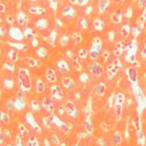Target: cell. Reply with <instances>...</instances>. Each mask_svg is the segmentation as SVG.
<instances>
[{
	"label": "cell",
	"instance_id": "18",
	"mask_svg": "<svg viewBox=\"0 0 146 146\" xmlns=\"http://www.w3.org/2000/svg\"><path fill=\"white\" fill-rule=\"evenodd\" d=\"M105 91H106V85H105L103 82H100V83H98L94 88V92L96 95L99 96V97L104 96Z\"/></svg>",
	"mask_w": 146,
	"mask_h": 146
},
{
	"label": "cell",
	"instance_id": "10",
	"mask_svg": "<svg viewBox=\"0 0 146 146\" xmlns=\"http://www.w3.org/2000/svg\"><path fill=\"white\" fill-rule=\"evenodd\" d=\"M61 84L64 89L70 91L74 90L76 88V83L74 80L70 76H63L61 78Z\"/></svg>",
	"mask_w": 146,
	"mask_h": 146
},
{
	"label": "cell",
	"instance_id": "26",
	"mask_svg": "<svg viewBox=\"0 0 146 146\" xmlns=\"http://www.w3.org/2000/svg\"><path fill=\"white\" fill-rule=\"evenodd\" d=\"M109 6V1L108 0H100V3H99V7H98V9H99V12L100 13H103L106 11V9Z\"/></svg>",
	"mask_w": 146,
	"mask_h": 146
},
{
	"label": "cell",
	"instance_id": "25",
	"mask_svg": "<svg viewBox=\"0 0 146 146\" xmlns=\"http://www.w3.org/2000/svg\"><path fill=\"white\" fill-rule=\"evenodd\" d=\"M93 27L97 31H102L104 29V22L102 21V19L97 17L93 20Z\"/></svg>",
	"mask_w": 146,
	"mask_h": 146
},
{
	"label": "cell",
	"instance_id": "50",
	"mask_svg": "<svg viewBox=\"0 0 146 146\" xmlns=\"http://www.w3.org/2000/svg\"><path fill=\"white\" fill-rule=\"evenodd\" d=\"M143 17L144 18V19H146V8L144 9V11L143 13Z\"/></svg>",
	"mask_w": 146,
	"mask_h": 146
},
{
	"label": "cell",
	"instance_id": "12",
	"mask_svg": "<svg viewBox=\"0 0 146 146\" xmlns=\"http://www.w3.org/2000/svg\"><path fill=\"white\" fill-rule=\"evenodd\" d=\"M56 68H57V70H58V72L63 73V74L68 73V71L70 70V64H68V62L64 58L58 59V61L56 62Z\"/></svg>",
	"mask_w": 146,
	"mask_h": 146
},
{
	"label": "cell",
	"instance_id": "40",
	"mask_svg": "<svg viewBox=\"0 0 146 146\" xmlns=\"http://www.w3.org/2000/svg\"><path fill=\"white\" fill-rule=\"evenodd\" d=\"M76 1H77V5H79L80 7H83L89 3L90 0H76Z\"/></svg>",
	"mask_w": 146,
	"mask_h": 146
},
{
	"label": "cell",
	"instance_id": "16",
	"mask_svg": "<svg viewBox=\"0 0 146 146\" xmlns=\"http://www.w3.org/2000/svg\"><path fill=\"white\" fill-rule=\"evenodd\" d=\"M35 27L39 31H43L48 27V20L44 17H41L35 22Z\"/></svg>",
	"mask_w": 146,
	"mask_h": 146
},
{
	"label": "cell",
	"instance_id": "42",
	"mask_svg": "<svg viewBox=\"0 0 146 146\" xmlns=\"http://www.w3.org/2000/svg\"><path fill=\"white\" fill-rule=\"evenodd\" d=\"M7 11V6L3 3H0V14H4Z\"/></svg>",
	"mask_w": 146,
	"mask_h": 146
},
{
	"label": "cell",
	"instance_id": "30",
	"mask_svg": "<svg viewBox=\"0 0 146 146\" xmlns=\"http://www.w3.org/2000/svg\"><path fill=\"white\" fill-rule=\"evenodd\" d=\"M78 25L82 29H88V21L85 17H80L79 21H78Z\"/></svg>",
	"mask_w": 146,
	"mask_h": 146
},
{
	"label": "cell",
	"instance_id": "48",
	"mask_svg": "<svg viewBox=\"0 0 146 146\" xmlns=\"http://www.w3.org/2000/svg\"><path fill=\"white\" fill-rule=\"evenodd\" d=\"M90 11H91V7H86V9H85V12H86L87 14H88V15H90Z\"/></svg>",
	"mask_w": 146,
	"mask_h": 146
},
{
	"label": "cell",
	"instance_id": "39",
	"mask_svg": "<svg viewBox=\"0 0 146 146\" xmlns=\"http://www.w3.org/2000/svg\"><path fill=\"white\" fill-rule=\"evenodd\" d=\"M80 80L82 81V82H86V80H90V77L88 76V74L87 73H81L80 74Z\"/></svg>",
	"mask_w": 146,
	"mask_h": 146
},
{
	"label": "cell",
	"instance_id": "23",
	"mask_svg": "<svg viewBox=\"0 0 146 146\" xmlns=\"http://www.w3.org/2000/svg\"><path fill=\"white\" fill-rule=\"evenodd\" d=\"M70 34L68 33H64L60 36V38L58 39V43L60 47H67L68 45V42H70Z\"/></svg>",
	"mask_w": 146,
	"mask_h": 146
},
{
	"label": "cell",
	"instance_id": "4",
	"mask_svg": "<svg viewBox=\"0 0 146 146\" xmlns=\"http://www.w3.org/2000/svg\"><path fill=\"white\" fill-rule=\"evenodd\" d=\"M49 91H50V96L53 98V100L60 102V100L63 99V96H64L63 90L59 85H58L56 83L52 84L49 87Z\"/></svg>",
	"mask_w": 146,
	"mask_h": 146
},
{
	"label": "cell",
	"instance_id": "38",
	"mask_svg": "<svg viewBox=\"0 0 146 146\" xmlns=\"http://www.w3.org/2000/svg\"><path fill=\"white\" fill-rule=\"evenodd\" d=\"M79 59L80 58H78V57H74L72 58V61H73V64H74V66H75V68H77L78 70H80V68H81V64H80V62L79 61Z\"/></svg>",
	"mask_w": 146,
	"mask_h": 146
},
{
	"label": "cell",
	"instance_id": "11",
	"mask_svg": "<svg viewBox=\"0 0 146 146\" xmlns=\"http://www.w3.org/2000/svg\"><path fill=\"white\" fill-rule=\"evenodd\" d=\"M120 65H121L120 60L119 59H115V60H113L111 63H110L107 66V74L110 79H111L116 74L119 68H120Z\"/></svg>",
	"mask_w": 146,
	"mask_h": 146
},
{
	"label": "cell",
	"instance_id": "46",
	"mask_svg": "<svg viewBox=\"0 0 146 146\" xmlns=\"http://www.w3.org/2000/svg\"><path fill=\"white\" fill-rule=\"evenodd\" d=\"M145 3H146V0H140L139 3H138L139 7H140V8L143 7H144V5H145Z\"/></svg>",
	"mask_w": 146,
	"mask_h": 146
},
{
	"label": "cell",
	"instance_id": "15",
	"mask_svg": "<svg viewBox=\"0 0 146 146\" xmlns=\"http://www.w3.org/2000/svg\"><path fill=\"white\" fill-rule=\"evenodd\" d=\"M76 15V10L72 6H66L61 9V16L68 17V18H72Z\"/></svg>",
	"mask_w": 146,
	"mask_h": 146
},
{
	"label": "cell",
	"instance_id": "8",
	"mask_svg": "<svg viewBox=\"0 0 146 146\" xmlns=\"http://www.w3.org/2000/svg\"><path fill=\"white\" fill-rule=\"evenodd\" d=\"M9 36L16 41H21L24 39V32L17 27H11L9 29Z\"/></svg>",
	"mask_w": 146,
	"mask_h": 146
},
{
	"label": "cell",
	"instance_id": "49",
	"mask_svg": "<svg viewBox=\"0 0 146 146\" xmlns=\"http://www.w3.org/2000/svg\"><path fill=\"white\" fill-rule=\"evenodd\" d=\"M141 54H143V56L144 58H146V47H145L144 49L143 50V53H141Z\"/></svg>",
	"mask_w": 146,
	"mask_h": 146
},
{
	"label": "cell",
	"instance_id": "20",
	"mask_svg": "<svg viewBox=\"0 0 146 146\" xmlns=\"http://www.w3.org/2000/svg\"><path fill=\"white\" fill-rule=\"evenodd\" d=\"M24 63L29 68H38L39 66V61L36 58L32 57H27L24 58Z\"/></svg>",
	"mask_w": 146,
	"mask_h": 146
},
{
	"label": "cell",
	"instance_id": "47",
	"mask_svg": "<svg viewBox=\"0 0 146 146\" xmlns=\"http://www.w3.org/2000/svg\"><path fill=\"white\" fill-rule=\"evenodd\" d=\"M52 141H54V143H57V144H58V136H57V135H53V136H52Z\"/></svg>",
	"mask_w": 146,
	"mask_h": 146
},
{
	"label": "cell",
	"instance_id": "36",
	"mask_svg": "<svg viewBox=\"0 0 146 146\" xmlns=\"http://www.w3.org/2000/svg\"><path fill=\"white\" fill-rule=\"evenodd\" d=\"M0 121L8 123L9 121H10V118H9V115H8L7 112L0 111Z\"/></svg>",
	"mask_w": 146,
	"mask_h": 146
},
{
	"label": "cell",
	"instance_id": "17",
	"mask_svg": "<svg viewBox=\"0 0 146 146\" xmlns=\"http://www.w3.org/2000/svg\"><path fill=\"white\" fill-rule=\"evenodd\" d=\"M102 41L99 36H94V38L92 39V42H91V48L90 49L92 50H97V51L100 52L102 51Z\"/></svg>",
	"mask_w": 146,
	"mask_h": 146
},
{
	"label": "cell",
	"instance_id": "6",
	"mask_svg": "<svg viewBox=\"0 0 146 146\" xmlns=\"http://www.w3.org/2000/svg\"><path fill=\"white\" fill-rule=\"evenodd\" d=\"M65 110L67 114L71 118H78L80 115L79 110H78L76 104L71 102V100H68L65 104Z\"/></svg>",
	"mask_w": 146,
	"mask_h": 146
},
{
	"label": "cell",
	"instance_id": "41",
	"mask_svg": "<svg viewBox=\"0 0 146 146\" xmlns=\"http://www.w3.org/2000/svg\"><path fill=\"white\" fill-rule=\"evenodd\" d=\"M102 58L105 61L108 60L109 58H110V52H109V50H104V51L102 52Z\"/></svg>",
	"mask_w": 146,
	"mask_h": 146
},
{
	"label": "cell",
	"instance_id": "43",
	"mask_svg": "<svg viewBox=\"0 0 146 146\" xmlns=\"http://www.w3.org/2000/svg\"><path fill=\"white\" fill-rule=\"evenodd\" d=\"M15 146H23L22 141H21L19 136H17V139L15 141Z\"/></svg>",
	"mask_w": 146,
	"mask_h": 146
},
{
	"label": "cell",
	"instance_id": "29",
	"mask_svg": "<svg viewBox=\"0 0 146 146\" xmlns=\"http://www.w3.org/2000/svg\"><path fill=\"white\" fill-rule=\"evenodd\" d=\"M128 73H129V77H130V79L132 80V81H136L137 80V70H136V68H133V67H131L130 68L129 70H128Z\"/></svg>",
	"mask_w": 146,
	"mask_h": 146
},
{
	"label": "cell",
	"instance_id": "14",
	"mask_svg": "<svg viewBox=\"0 0 146 146\" xmlns=\"http://www.w3.org/2000/svg\"><path fill=\"white\" fill-rule=\"evenodd\" d=\"M7 58L9 61H11L13 63L17 62L19 60V52H18V50L15 48L11 47L7 51Z\"/></svg>",
	"mask_w": 146,
	"mask_h": 146
},
{
	"label": "cell",
	"instance_id": "7",
	"mask_svg": "<svg viewBox=\"0 0 146 146\" xmlns=\"http://www.w3.org/2000/svg\"><path fill=\"white\" fill-rule=\"evenodd\" d=\"M44 76H45V80H47L48 83H50L51 85L55 84L58 80L57 72L53 68H46Z\"/></svg>",
	"mask_w": 146,
	"mask_h": 146
},
{
	"label": "cell",
	"instance_id": "33",
	"mask_svg": "<svg viewBox=\"0 0 146 146\" xmlns=\"http://www.w3.org/2000/svg\"><path fill=\"white\" fill-rule=\"evenodd\" d=\"M5 21H6V23H7L8 25H13L14 23L16 22V17L8 14V15H6V17H5Z\"/></svg>",
	"mask_w": 146,
	"mask_h": 146
},
{
	"label": "cell",
	"instance_id": "13",
	"mask_svg": "<svg viewBox=\"0 0 146 146\" xmlns=\"http://www.w3.org/2000/svg\"><path fill=\"white\" fill-rule=\"evenodd\" d=\"M46 90V83L41 77H36L35 80V91L38 94H42Z\"/></svg>",
	"mask_w": 146,
	"mask_h": 146
},
{
	"label": "cell",
	"instance_id": "21",
	"mask_svg": "<svg viewBox=\"0 0 146 146\" xmlns=\"http://www.w3.org/2000/svg\"><path fill=\"white\" fill-rule=\"evenodd\" d=\"M57 38H58V33H57V31L53 29L49 32V34L48 36V38H47V42L49 46H51V47H54V45H55V42H56V40H57Z\"/></svg>",
	"mask_w": 146,
	"mask_h": 146
},
{
	"label": "cell",
	"instance_id": "27",
	"mask_svg": "<svg viewBox=\"0 0 146 146\" xmlns=\"http://www.w3.org/2000/svg\"><path fill=\"white\" fill-rule=\"evenodd\" d=\"M88 56H89V53L85 48H80L79 50H78L77 57L80 59H81V60H85V59L88 58Z\"/></svg>",
	"mask_w": 146,
	"mask_h": 146
},
{
	"label": "cell",
	"instance_id": "32",
	"mask_svg": "<svg viewBox=\"0 0 146 146\" xmlns=\"http://www.w3.org/2000/svg\"><path fill=\"white\" fill-rule=\"evenodd\" d=\"M130 26L129 25H124L122 27H121V34L123 38H127L128 36L130 34Z\"/></svg>",
	"mask_w": 146,
	"mask_h": 146
},
{
	"label": "cell",
	"instance_id": "37",
	"mask_svg": "<svg viewBox=\"0 0 146 146\" xmlns=\"http://www.w3.org/2000/svg\"><path fill=\"white\" fill-rule=\"evenodd\" d=\"M18 131H19V133L24 136L25 134L27 133V126L25 124H23V123H20L19 125H18Z\"/></svg>",
	"mask_w": 146,
	"mask_h": 146
},
{
	"label": "cell",
	"instance_id": "2",
	"mask_svg": "<svg viewBox=\"0 0 146 146\" xmlns=\"http://www.w3.org/2000/svg\"><path fill=\"white\" fill-rule=\"evenodd\" d=\"M41 105H42L43 109L48 113L53 114L55 111L54 107V100L50 95H45L43 96L42 100H41Z\"/></svg>",
	"mask_w": 146,
	"mask_h": 146
},
{
	"label": "cell",
	"instance_id": "52",
	"mask_svg": "<svg viewBox=\"0 0 146 146\" xmlns=\"http://www.w3.org/2000/svg\"><path fill=\"white\" fill-rule=\"evenodd\" d=\"M3 20H4V19H3V17H1V15H0V23H2V22H3Z\"/></svg>",
	"mask_w": 146,
	"mask_h": 146
},
{
	"label": "cell",
	"instance_id": "44",
	"mask_svg": "<svg viewBox=\"0 0 146 146\" xmlns=\"http://www.w3.org/2000/svg\"><path fill=\"white\" fill-rule=\"evenodd\" d=\"M7 34V29L5 27L0 26V36H4L5 35Z\"/></svg>",
	"mask_w": 146,
	"mask_h": 146
},
{
	"label": "cell",
	"instance_id": "24",
	"mask_svg": "<svg viewBox=\"0 0 146 146\" xmlns=\"http://www.w3.org/2000/svg\"><path fill=\"white\" fill-rule=\"evenodd\" d=\"M122 19V11L121 10H116L115 12L112 13L111 15V20L113 23H115V24H119Z\"/></svg>",
	"mask_w": 146,
	"mask_h": 146
},
{
	"label": "cell",
	"instance_id": "28",
	"mask_svg": "<svg viewBox=\"0 0 146 146\" xmlns=\"http://www.w3.org/2000/svg\"><path fill=\"white\" fill-rule=\"evenodd\" d=\"M27 146H39L38 141L36 139V137L34 135L29 137V139H27Z\"/></svg>",
	"mask_w": 146,
	"mask_h": 146
},
{
	"label": "cell",
	"instance_id": "1",
	"mask_svg": "<svg viewBox=\"0 0 146 146\" xmlns=\"http://www.w3.org/2000/svg\"><path fill=\"white\" fill-rule=\"evenodd\" d=\"M17 73L18 82H19L21 89L25 91L30 90L32 87V80H31L30 71L29 68L25 67H19L17 68Z\"/></svg>",
	"mask_w": 146,
	"mask_h": 146
},
{
	"label": "cell",
	"instance_id": "31",
	"mask_svg": "<svg viewBox=\"0 0 146 146\" xmlns=\"http://www.w3.org/2000/svg\"><path fill=\"white\" fill-rule=\"evenodd\" d=\"M121 143V135L120 132H116V133L113 135L112 143L115 146H118V145H120Z\"/></svg>",
	"mask_w": 146,
	"mask_h": 146
},
{
	"label": "cell",
	"instance_id": "55",
	"mask_svg": "<svg viewBox=\"0 0 146 146\" xmlns=\"http://www.w3.org/2000/svg\"><path fill=\"white\" fill-rule=\"evenodd\" d=\"M102 146H105V145H102Z\"/></svg>",
	"mask_w": 146,
	"mask_h": 146
},
{
	"label": "cell",
	"instance_id": "22",
	"mask_svg": "<svg viewBox=\"0 0 146 146\" xmlns=\"http://www.w3.org/2000/svg\"><path fill=\"white\" fill-rule=\"evenodd\" d=\"M71 39L73 41V43H74L75 46H79L81 42H82V35L80 32L79 31H74L73 33L71 34Z\"/></svg>",
	"mask_w": 146,
	"mask_h": 146
},
{
	"label": "cell",
	"instance_id": "35",
	"mask_svg": "<svg viewBox=\"0 0 146 146\" xmlns=\"http://www.w3.org/2000/svg\"><path fill=\"white\" fill-rule=\"evenodd\" d=\"M100 52L97 51V50H92V49L90 50V58L91 60H96V59H98V58L100 57Z\"/></svg>",
	"mask_w": 146,
	"mask_h": 146
},
{
	"label": "cell",
	"instance_id": "19",
	"mask_svg": "<svg viewBox=\"0 0 146 146\" xmlns=\"http://www.w3.org/2000/svg\"><path fill=\"white\" fill-rule=\"evenodd\" d=\"M36 55L39 58H48V51L47 48H45L44 46H39L36 49Z\"/></svg>",
	"mask_w": 146,
	"mask_h": 146
},
{
	"label": "cell",
	"instance_id": "5",
	"mask_svg": "<svg viewBox=\"0 0 146 146\" xmlns=\"http://www.w3.org/2000/svg\"><path fill=\"white\" fill-rule=\"evenodd\" d=\"M27 13L31 16L43 17L47 13V8L43 6H39V5H33V6H30L29 7Z\"/></svg>",
	"mask_w": 146,
	"mask_h": 146
},
{
	"label": "cell",
	"instance_id": "51",
	"mask_svg": "<svg viewBox=\"0 0 146 146\" xmlns=\"http://www.w3.org/2000/svg\"><path fill=\"white\" fill-rule=\"evenodd\" d=\"M29 1H30V2H34V3H35V2H39V1H41V0H29Z\"/></svg>",
	"mask_w": 146,
	"mask_h": 146
},
{
	"label": "cell",
	"instance_id": "34",
	"mask_svg": "<svg viewBox=\"0 0 146 146\" xmlns=\"http://www.w3.org/2000/svg\"><path fill=\"white\" fill-rule=\"evenodd\" d=\"M123 49H124V48H123V45L122 44H121V43H119L116 47H115V48H114V54L116 55V56H120V55L123 52Z\"/></svg>",
	"mask_w": 146,
	"mask_h": 146
},
{
	"label": "cell",
	"instance_id": "9",
	"mask_svg": "<svg viewBox=\"0 0 146 146\" xmlns=\"http://www.w3.org/2000/svg\"><path fill=\"white\" fill-rule=\"evenodd\" d=\"M16 22L19 27H27L29 23V17L24 11H18L16 15Z\"/></svg>",
	"mask_w": 146,
	"mask_h": 146
},
{
	"label": "cell",
	"instance_id": "53",
	"mask_svg": "<svg viewBox=\"0 0 146 146\" xmlns=\"http://www.w3.org/2000/svg\"><path fill=\"white\" fill-rule=\"evenodd\" d=\"M1 54H2V49L0 48V56H1Z\"/></svg>",
	"mask_w": 146,
	"mask_h": 146
},
{
	"label": "cell",
	"instance_id": "45",
	"mask_svg": "<svg viewBox=\"0 0 146 146\" xmlns=\"http://www.w3.org/2000/svg\"><path fill=\"white\" fill-rule=\"evenodd\" d=\"M14 106H15V105H14L13 102H8L7 104V110H9V111H12L14 109Z\"/></svg>",
	"mask_w": 146,
	"mask_h": 146
},
{
	"label": "cell",
	"instance_id": "54",
	"mask_svg": "<svg viewBox=\"0 0 146 146\" xmlns=\"http://www.w3.org/2000/svg\"><path fill=\"white\" fill-rule=\"evenodd\" d=\"M7 146H12V145H10V144H7Z\"/></svg>",
	"mask_w": 146,
	"mask_h": 146
},
{
	"label": "cell",
	"instance_id": "3",
	"mask_svg": "<svg viewBox=\"0 0 146 146\" xmlns=\"http://www.w3.org/2000/svg\"><path fill=\"white\" fill-rule=\"evenodd\" d=\"M89 71L95 78H100L103 75L104 68L103 66L99 62H93L89 65Z\"/></svg>",
	"mask_w": 146,
	"mask_h": 146
}]
</instances>
